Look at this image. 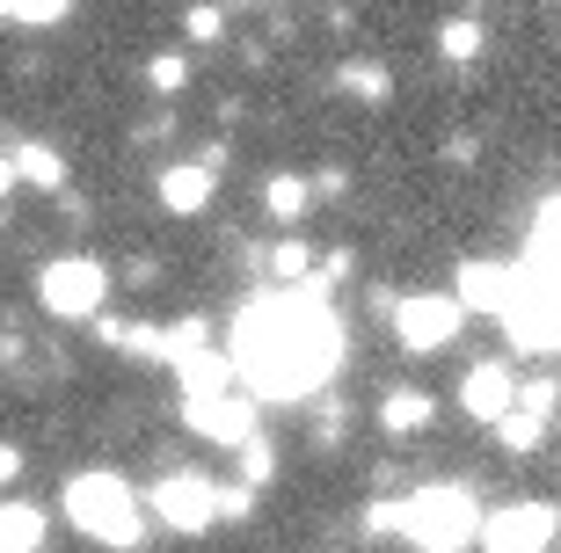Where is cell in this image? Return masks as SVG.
Wrapping results in <instances>:
<instances>
[{
	"instance_id": "cell-1",
	"label": "cell",
	"mask_w": 561,
	"mask_h": 553,
	"mask_svg": "<svg viewBox=\"0 0 561 553\" xmlns=\"http://www.w3.org/2000/svg\"><path fill=\"white\" fill-rule=\"evenodd\" d=\"M233 371L241 387L263 401H307L343 357V329H335L329 299L313 285H277L271 299H255L233 329Z\"/></svg>"
},
{
	"instance_id": "cell-2",
	"label": "cell",
	"mask_w": 561,
	"mask_h": 553,
	"mask_svg": "<svg viewBox=\"0 0 561 553\" xmlns=\"http://www.w3.org/2000/svg\"><path fill=\"white\" fill-rule=\"evenodd\" d=\"M66 517H73V532L95 539V546H139V495H131V481H117L110 466H88L66 481Z\"/></svg>"
},
{
	"instance_id": "cell-3",
	"label": "cell",
	"mask_w": 561,
	"mask_h": 553,
	"mask_svg": "<svg viewBox=\"0 0 561 553\" xmlns=\"http://www.w3.org/2000/svg\"><path fill=\"white\" fill-rule=\"evenodd\" d=\"M409 539H416L423 553H467L481 539V510L474 495L453 488V481H437V488L409 495Z\"/></svg>"
},
{
	"instance_id": "cell-4",
	"label": "cell",
	"mask_w": 561,
	"mask_h": 553,
	"mask_svg": "<svg viewBox=\"0 0 561 553\" xmlns=\"http://www.w3.org/2000/svg\"><path fill=\"white\" fill-rule=\"evenodd\" d=\"M110 299V269L95 255H59V263L37 269V307L51 321H95Z\"/></svg>"
},
{
	"instance_id": "cell-5",
	"label": "cell",
	"mask_w": 561,
	"mask_h": 553,
	"mask_svg": "<svg viewBox=\"0 0 561 553\" xmlns=\"http://www.w3.org/2000/svg\"><path fill=\"white\" fill-rule=\"evenodd\" d=\"M459 321H467L459 291H401V299H394V343L409 349V357H437V349H453L459 343Z\"/></svg>"
},
{
	"instance_id": "cell-6",
	"label": "cell",
	"mask_w": 561,
	"mask_h": 553,
	"mask_svg": "<svg viewBox=\"0 0 561 553\" xmlns=\"http://www.w3.org/2000/svg\"><path fill=\"white\" fill-rule=\"evenodd\" d=\"M561 539V510L547 503H503L481 517V553H547Z\"/></svg>"
},
{
	"instance_id": "cell-7",
	"label": "cell",
	"mask_w": 561,
	"mask_h": 553,
	"mask_svg": "<svg viewBox=\"0 0 561 553\" xmlns=\"http://www.w3.org/2000/svg\"><path fill=\"white\" fill-rule=\"evenodd\" d=\"M146 503H153V517H161L168 532H183V539L211 532V525H227V517H219V488H211L205 473H168Z\"/></svg>"
},
{
	"instance_id": "cell-8",
	"label": "cell",
	"mask_w": 561,
	"mask_h": 553,
	"mask_svg": "<svg viewBox=\"0 0 561 553\" xmlns=\"http://www.w3.org/2000/svg\"><path fill=\"white\" fill-rule=\"evenodd\" d=\"M183 415H190V430L211 437V445H249V437H255V408L233 387L227 393H190Z\"/></svg>"
},
{
	"instance_id": "cell-9",
	"label": "cell",
	"mask_w": 561,
	"mask_h": 553,
	"mask_svg": "<svg viewBox=\"0 0 561 553\" xmlns=\"http://www.w3.org/2000/svg\"><path fill=\"white\" fill-rule=\"evenodd\" d=\"M459 408L474 415V423H503V415L518 408V379H511V365H474L467 379H459Z\"/></svg>"
},
{
	"instance_id": "cell-10",
	"label": "cell",
	"mask_w": 561,
	"mask_h": 553,
	"mask_svg": "<svg viewBox=\"0 0 561 553\" xmlns=\"http://www.w3.org/2000/svg\"><path fill=\"white\" fill-rule=\"evenodd\" d=\"M453 291H459V307H467V313H496V321H503L511 291H518V269H503V263H459Z\"/></svg>"
},
{
	"instance_id": "cell-11",
	"label": "cell",
	"mask_w": 561,
	"mask_h": 553,
	"mask_svg": "<svg viewBox=\"0 0 561 553\" xmlns=\"http://www.w3.org/2000/svg\"><path fill=\"white\" fill-rule=\"evenodd\" d=\"M211 189H219V168H205V161H175V168H161V211H175V219L205 211V205H211Z\"/></svg>"
},
{
	"instance_id": "cell-12",
	"label": "cell",
	"mask_w": 561,
	"mask_h": 553,
	"mask_svg": "<svg viewBox=\"0 0 561 553\" xmlns=\"http://www.w3.org/2000/svg\"><path fill=\"white\" fill-rule=\"evenodd\" d=\"M431 423H437V401L423 387H394L379 401V430L387 437H416V430H431Z\"/></svg>"
},
{
	"instance_id": "cell-13",
	"label": "cell",
	"mask_w": 561,
	"mask_h": 553,
	"mask_svg": "<svg viewBox=\"0 0 561 553\" xmlns=\"http://www.w3.org/2000/svg\"><path fill=\"white\" fill-rule=\"evenodd\" d=\"M313 197H321V189H313L307 175H291V168H277L271 183H263V211H271L277 226H299L313 211Z\"/></svg>"
},
{
	"instance_id": "cell-14",
	"label": "cell",
	"mask_w": 561,
	"mask_h": 553,
	"mask_svg": "<svg viewBox=\"0 0 561 553\" xmlns=\"http://www.w3.org/2000/svg\"><path fill=\"white\" fill-rule=\"evenodd\" d=\"M8 161H15V175H22L30 189H59V183H66L59 146H44V139H15V146H8Z\"/></svg>"
},
{
	"instance_id": "cell-15",
	"label": "cell",
	"mask_w": 561,
	"mask_h": 553,
	"mask_svg": "<svg viewBox=\"0 0 561 553\" xmlns=\"http://www.w3.org/2000/svg\"><path fill=\"white\" fill-rule=\"evenodd\" d=\"M44 546V510L37 503H0V553H37Z\"/></svg>"
},
{
	"instance_id": "cell-16",
	"label": "cell",
	"mask_w": 561,
	"mask_h": 553,
	"mask_svg": "<svg viewBox=\"0 0 561 553\" xmlns=\"http://www.w3.org/2000/svg\"><path fill=\"white\" fill-rule=\"evenodd\" d=\"M481 44H489V30H481V15H453L445 30H437V51L453 66H474L481 59Z\"/></svg>"
},
{
	"instance_id": "cell-17",
	"label": "cell",
	"mask_w": 561,
	"mask_h": 553,
	"mask_svg": "<svg viewBox=\"0 0 561 553\" xmlns=\"http://www.w3.org/2000/svg\"><path fill=\"white\" fill-rule=\"evenodd\" d=\"M335 81L351 88L357 103H387V95H394V81H387V66H379V59H343V73H335Z\"/></svg>"
},
{
	"instance_id": "cell-18",
	"label": "cell",
	"mask_w": 561,
	"mask_h": 553,
	"mask_svg": "<svg viewBox=\"0 0 561 553\" xmlns=\"http://www.w3.org/2000/svg\"><path fill=\"white\" fill-rule=\"evenodd\" d=\"M313 277V247L299 241V233H285V241L271 247V285H307Z\"/></svg>"
},
{
	"instance_id": "cell-19",
	"label": "cell",
	"mask_w": 561,
	"mask_h": 553,
	"mask_svg": "<svg viewBox=\"0 0 561 553\" xmlns=\"http://www.w3.org/2000/svg\"><path fill=\"white\" fill-rule=\"evenodd\" d=\"M533 269H554L561 277V197L540 211V226H533Z\"/></svg>"
},
{
	"instance_id": "cell-20",
	"label": "cell",
	"mask_w": 561,
	"mask_h": 553,
	"mask_svg": "<svg viewBox=\"0 0 561 553\" xmlns=\"http://www.w3.org/2000/svg\"><path fill=\"white\" fill-rule=\"evenodd\" d=\"M496 437H503V451H540V437H547V415H533V408H511L496 423Z\"/></svg>"
},
{
	"instance_id": "cell-21",
	"label": "cell",
	"mask_w": 561,
	"mask_h": 553,
	"mask_svg": "<svg viewBox=\"0 0 561 553\" xmlns=\"http://www.w3.org/2000/svg\"><path fill=\"white\" fill-rule=\"evenodd\" d=\"M233 459H241V481H249V488H263V481L277 473V451H271V437H263V430H255L249 445H233Z\"/></svg>"
},
{
	"instance_id": "cell-22",
	"label": "cell",
	"mask_w": 561,
	"mask_h": 553,
	"mask_svg": "<svg viewBox=\"0 0 561 553\" xmlns=\"http://www.w3.org/2000/svg\"><path fill=\"white\" fill-rule=\"evenodd\" d=\"M219 30H227L219 0H197V8H183V37H190V44H219Z\"/></svg>"
},
{
	"instance_id": "cell-23",
	"label": "cell",
	"mask_w": 561,
	"mask_h": 553,
	"mask_svg": "<svg viewBox=\"0 0 561 553\" xmlns=\"http://www.w3.org/2000/svg\"><path fill=\"white\" fill-rule=\"evenodd\" d=\"M146 81L161 88V95H175V88L190 81V59L183 51H153V59H146Z\"/></svg>"
},
{
	"instance_id": "cell-24",
	"label": "cell",
	"mask_w": 561,
	"mask_h": 553,
	"mask_svg": "<svg viewBox=\"0 0 561 553\" xmlns=\"http://www.w3.org/2000/svg\"><path fill=\"white\" fill-rule=\"evenodd\" d=\"M409 532V503H365V539Z\"/></svg>"
},
{
	"instance_id": "cell-25",
	"label": "cell",
	"mask_w": 561,
	"mask_h": 553,
	"mask_svg": "<svg viewBox=\"0 0 561 553\" xmlns=\"http://www.w3.org/2000/svg\"><path fill=\"white\" fill-rule=\"evenodd\" d=\"M554 401H561L554 379H533V387H518V408H533V415H554Z\"/></svg>"
},
{
	"instance_id": "cell-26",
	"label": "cell",
	"mask_w": 561,
	"mask_h": 553,
	"mask_svg": "<svg viewBox=\"0 0 561 553\" xmlns=\"http://www.w3.org/2000/svg\"><path fill=\"white\" fill-rule=\"evenodd\" d=\"M66 8H73V0H15L8 15H15V22H59Z\"/></svg>"
},
{
	"instance_id": "cell-27",
	"label": "cell",
	"mask_w": 561,
	"mask_h": 553,
	"mask_svg": "<svg viewBox=\"0 0 561 553\" xmlns=\"http://www.w3.org/2000/svg\"><path fill=\"white\" fill-rule=\"evenodd\" d=\"M8 481H22V445H0V488Z\"/></svg>"
},
{
	"instance_id": "cell-28",
	"label": "cell",
	"mask_w": 561,
	"mask_h": 553,
	"mask_svg": "<svg viewBox=\"0 0 561 553\" xmlns=\"http://www.w3.org/2000/svg\"><path fill=\"white\" fill-rule=\"evenodd\" d=\"M313 189H321V197H343V189H351V175H343V168H321V183H313Z\"/></svg>"
},
{
	"instance_id": "cell-29",
	"label": "cell",
	"mask_w": 561,
	"mask_h": 553,
	"mask_svg": "<svg viewBox=\"0 0 561 553\" xmlns=\"http://www.w3.org/2000/svg\"><path fill=\"white\" fill-rule=\"evenodd\" d=\"M22 175H15V161H8V153H0V197H8V189H15Z\"/></svg>"
},
{
	"instance_id": "cell-30",
	"label": "cell",
	"mask_w": 561,
	"mask_h": 553,
	"mask_svg": "<svg viewBox=\"0 0 561 553\" xmlns=\"http://www.w3.org/2000/svg\"><path fill=\"white\" fill-rule=\"evenodd\" d=\"M219 8H255V0H219Z\"/></svg>"
},
{
	"instance_id": "cell-31",
	"label": "cell",
	"mask_w": 561,
	"mask_h": 553,
	"mask_svg": "<svg viewBox=\"0 0 561 553\" xmlns=\"http://www.w3.org/2000/svg\"><path fill=\"white\" fill-rule=\"evenodd\" d=\"M8 8H15V0H0V15H8Z\"/></svg>"
},
{
	"instance_id": "cell-32",
	"label": "cell",
	"mask_w": 561,
	"mask_h": 553,
	"mask_svg": "<svg viewBox=\"0 0 561 553\" xmlns=\"http://www.w3.org/2000/svg\"><path fill=\"white\" fill-rule=\"evenodd\" d=\"M416 553H423V546H416Z\"/></svg>"
}]
</instances>
